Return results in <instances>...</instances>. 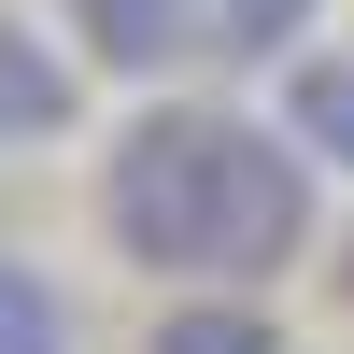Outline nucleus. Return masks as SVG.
<instances>
[{"instance_id":"obj_4","label":"nucleus","mask_w":354,"mask_h":354,"mask_svg":"<svg viewBox=\"0 0 354 354\" xmlns=\"http://www.w3.org/2000/svg\"><path fill=\"white\" fill-rule=\"evenodd\" d=\"M283 142H298L312 170H354V57H298V85H283Z\"/></svg>"},{"instance_id":"obj_3","label":"nucleus","mask_w":354,"mask_h":354,"mask_svg":"<svg viewBox=\"0 0 354 354\" xmlns=\"http://www.w3.org/2000/svg\"><path fill=\"white\" fill-rule=\"evenodd\" d=\"M71 113H85L71 57H57L43 28H15V15H0V156H28V142H57Z\"/></svg>"},{"instance_id":"obj_1","label":"nucleus","mask_w":354,"mask_h":354,"mask_svg":"<svg viewBox=\"0 0 354 354\" xmlns=\"http://www.w3.org/2000/svg\"><path fill=\"white\" fill-rule=\"evenodd\" d=\"M100 227L128 270L156 283H213V298H255L270 270H298L312 255V156L283 128H241V113H142V128H113L100 156Z\"/></svg>"},{"instance_id":"obj_2","label":"nucleus","mask_w":354,"mask_h":354,"mask_svg":"<svg viewBox=\"0 0 354 354\" xmlns=\"http://www.w3.org/2000/svg\"><path fill=\"white\" fill-rule=\"evenodd\" d=\"M71 43L100 57V71L156 85V71H185V57H213V0H71Z\"/></svg>"},{"instance_id":"obj_8","label":"nucleus","mask_w":354,"mask_h":354,"mask_svg":"<svg viewBox=\"0 0 354 354\" xmlns=\"http://www.w3.org/2000/svg\"><path fill=\"white\" fill-rule=\"evenodd\" d=\"M326 283H340V312H354V241H340V270H326Z\"/></svg>"},{"instance_id":"obj_6","label":"nucleus","mask_w":354,"mask_h":354,"mask_svg":"<svg viewBox=\"0 0 354 354\" xmlns=\"http://www.w3.org/2000/svg\"><path fill=\"white\" fill-rule=\"evenodd\" d=\"M0 354H71V298L28 255H0Z\"/></svg>"},{"instance_id":"obj_7","label":"nucleus","mask_w":354,"mask_h":354,"mask_svg":"<svg viewBox=\"0 0 354 354\" xmlns=\"http://www.w3.org/2000/svg\"><path fill=\"white\" fill-rule=\"evenodd\" d=\"M312 15H326V0H213V43L227 57H298Z\"/></svg>"},{"instance_id":"obj_5","label":"nucleus","mask_w":354,"mask_h":354,"mask_svg":"<svg viewBox=\"0 0 354 354\" xmlns=\"http://www.w3.org/2000/svg\"><path fill=\"white\" fill-rule=\"evenodd\" d=\"M156 354H283V326H270V298H170Z\"/></svg>"}]
</instances>
